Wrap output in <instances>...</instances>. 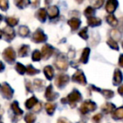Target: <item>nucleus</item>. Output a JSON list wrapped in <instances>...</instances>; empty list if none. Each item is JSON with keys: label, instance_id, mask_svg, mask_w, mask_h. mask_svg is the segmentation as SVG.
I'll return each mask as SVG.
<instances>
[{"label": "nucleus", "instance_id": "14", "mask_svg": "<svg viewBox=\"0 0 123 123\" xmlns=\"http://www.w3.org/2000/svg\"><path fill=\"white\" fill-rule=\"evenodd\" d=\"M46 12H47V15L49 16V19H56L59 15V9H58V8L56 5L49 6Z\"/></svg>", "mask_w": 123, "mask_h": 123}, {"label": "nucleus", "instance_id": "44", "mask_svg": "<svg viewBox=\"0 0 123 123\" xmlns=\"http://www.w3.org/2000/svg\"><path fill=\"white\" fill-rule=\"evenodd\" d=\"M29 2L33 8H37L41 4V0H29Z\"/></svg>", "mask_w": 123, "mask_h": 123}, {"label": "nucleus", "instance_id": "36", "mask_svg": "<svg viewBox=\"0 0 123 123\" xmlns=\"http://www.w3.org/2000/svg\"><path fill=\"white\" fill-rule=\"evenodd\" d=\"M84 14L87 18L92 17V16H94V14H95V9L93 7H87L85 9V10H84Z\"/></svg>", "mask_w": 123, "mask_h": 123}, {"label": "nucleus", "instance_id": "34", "mask_svg": "<svg viewBox=\"0 0 123 123\" xmlns=\"http://www.w3.org/2000/svg\"><path fill=\"white\" fill-rule=\"evenodd\" d=\"M31 58H32L33 61L35 62H39L41 60L42 58V55H41V52L39 51V50H35L32 53V56H31Z\"/></svg>", "mask_w": 123, "mask_h": 123}, {"label": "nucleus", "instance_id": "40", "mask_svg": "<svg viewBox=\"0 0 123 123\" xmlns=\"http://www.w3.org/2000/svg\"><path fill=\"white\" fill-rule=\"evenodd\" d=\"M79 36L84 40H88V39H89V35H88V28L87 27L83 28V29L79 32Z\"/></svg>", "mask_w": 123, "mask_h": 123}, {"label": "nucleus", "instance_id": "47", "mask_svg": "<svg viewBox=\"0 0 123 123\" xmlns=\"http://www.w3.org/2000/svg\"><path fill=\"white\" fill-rule=\"evenodd\" d=\"M118 63H119V66L121 68H123V54H121L119 57V62H118Z\"/></svg>", "mask_w": 123, "mask_h": 123}, {"label": "nucleus", "instance_id": "39", "mask_svg": "<svg viewBox=\"0 0 123 123\" xmlns=\"http://www.w3.org/2000/svg\"><path fill=\"white\" fill-rule=\"evenodd\" d=\"M100 92L102 93L103 96L107 99H111L114 96V92L112 90H110V89H104V90H101Z\"/></svg>", "mask_w": 123, "mask_h": 123}, {"label": "nucleus", "instance_id": "15", "mask_svg": "<svg viewBox=\"0 0 123 123\" xmlns=\"http://www.w3.org/2000/svg\"><path fill=\"white\" fill-rule=\"evenodd\" d=\"M36 18L41 23H45L46 20V18H47V12H46V9H39L37 10V12L36 13Z\"/></svg>", "mask_w": 123, "mask_h": 123}, {"label": "nucleus", "instance_id": "1", "mask_svg": "<svg viewBox=\"0 0 123 123\" xmlns=\"http://www.w3.org/2000/svg\"><path fill=\"white\" fill-rule=\"evenodd\" d=\"M81 100H82V95H81L80 92L78 89H74L67 97L64 98V99H62L61 101L62 104L68 103L71 107L74 108L76 105Z\"/></svg>", "mask_w": 123, "mask_h": 123}, {"label": "nucleus", "instance_id": "18", "mask_svg": "<svg viewBox=\"0 0 123 123\" xmlns=\"http://www.w3.org/2000/svg\"><path fill=\"white\" fill-rule=\"evenodd\" d=\"M44 74L46 76V79L48 80H51V79L54 78V75H55V73H54V68H53L50 65H47L44 68Z\"/></svg>", "mask_w": 123, "mask_h": 123}, {"label": "nucleus", "instance_id": "21", "mask_svg": "<svg viewBox=\"0 0 123 123\" xmlns=\"http://www.w3.org/2000/svg\"><path fill=\"white\" fill-rule=\"evenodd\" d=\"M88 25H89L90 27L99 26L101 25V19H99V18L94 17V16L89 17V18H88Z\"/></svg>", "mask_w": 123, "mask_h": 123}, {"label": "nucleus", "instance_id": "58", "mask_svg": "<svg viewBox=\"0 0 123 123\" xmlns=\"http://www.w3.org/2000/svg\"><path fill=\"white\" fill-rule=\"evenodd\" d=\"M0 87H1V85H0Z\"/></svg>", "mask_w": 123, "mask_h": 123}, {"label": "nucleus", "instance_id": "10", "mask_svg": "<svg viewBox=\"0 0 123 123\" xmlns=\"http://www.w3.org/2000/svg\"><path fill=\"white\" fill-rule=\"evenodd\" d=\"M58 93H56L54 90H53V87L51 84L47 86L46 89V92H45V97L47 99L49 102H52V101L56 100L58 98Z\"/></svg>", "mask_w": 123, "mask_h": 123}, {"label": "nucleus", "instance_id": "53", "mask_svg": "<svg viewBox=\"0 0 123 123\" xmlns=\"http://www.w3.org/2000/svg\"><path fill=\"white\" fill-rule=\"evenodd\" d=\"M3 18H4V17H3L2 14H0V23H1V21L3 20Z\"/></svg>", "mask_w": 123, "mask_h": 123}, {"label": "nucleus", "instance_id": "32", "mask_svg": "<svg viewBox=\"0 0 123 123\" xmlns=\"http://www.w3.org/2000/svg\"><path fill=\"white\" fill-rule=\"evenodd\" d=\"M45 86V81L42 80V79H36L34 80V87L36 89H39L41 90V89H43Z\"/></svg>", "mask_w": 123, "mask_h": 123}, {"label": "nucleus", "instance_id": "43", "mask_svg": "<svg viewBox=\"0 0 123 123\" xmlns=\"http://www.w3.org/2000/svg\"><path fill=\"white\" fill-rule=\"evenodd\" d=\"M102 118H103V116H102V114H97V115H94V116H93V118H92V121H94V123H99L100 122V121L102 120Z\"/></svg>", "mask_w": 123, "mask_h": 123}, {"label": "nucleus", "instance_id": "38", "mask_svg": "<svg viewBox=\"0 0 123 123\" xmlns=\"http://www.w3.org/2000/svg\"><path fill=\"white\" fill-rule=\"evenodd\" d=\"M107 44H108V46H109L111 48H112L113 50H116V51H118V50H119V46H118L117 41H114V40L111 39V38L107 41Z\"/></svg>", "mask_w": 123, "mask_h": 123}, {"label": "nucleus", "instance_id": "24", "mask_svg": "<svg viewBox=\"0 0 123 123\" xmlns=\"http://www.w3.org/2000/svg\"><path fill=\"white\" fill-rule=\"evenodd\" d=\"M112 118L114 120H123V107L115 110L112 112Z\"/></svg>", "mask_w": 123, "mask_h": 123}, {"label": "nucleus", "instance_id": "52", "mask_svg": "<svg viewBox=\"0 0 123 123\" xmlns=\"http://www.w3.org/2000/svg\"><path fill=\"white\" fill-rule=\"evenodd\" d=\"M83 1H84V0H76V2L79 3V4H82Z\"/></svg>", "mask_w": 123, "mask_h": 123}, {"label": "nucleus", "instance_id": "12", "mask_svg": "<svg viewBox=\"0 0 123 123\" xmlns=\"http://www.w3.org/2000/svg\"><path fill=\"white\" fill-rule=\"evenodd\" d=\"M55 51V49L52 46L49 44H46L43 46L42 49H41V55H42L43 59H48L52 56L53 52Z\"/></svg>", "mask_w": 123, "mask_h": 123}, {"label": "nucleus", "instance_id": "54", "mask_svg": "<svg viewBox=\"0 0 123 123\" xmlns=\"http://www.w3.org/2000/svg\"><path fill=\"white\" fill-rule=\"evenodd\" d=\"M2 36H3V34H2V31H1V30H0V39H1V38H2Z\"/></svg>", "mask_w": 123, "mask_h": 123}, {"label": "nucleus", "instance_id": "5", "mask_svg": "<svg viewBox=\"0 0 123 123\" xmlns=\"http://www.w3.org/2000/svg\"><path fill=\"white\" fill-rule=\"evenodd\" d=\"M3 57L8 63L13 64L16 60V53L12 47H8L3 52Z\"/></svg>", "mask_w": 123, "mask_h": 123}, {"label": "nucleus", "instance_id": "29", "mask_svg": "<svg viewBox=\"0 0 123 123\" xmlns=\"http://www.w3.org/2000/svg\"><path fill=\"white\" fill-rule=\"evenodd\" d=\"M5 22L7 23V25L9 27H14L19 23V19L14 17H7L5 18Z\"/></svg>", "mask_w": 123, "mask_h": 123}, {"label": "nucleus", "instance_id": "46", "mask_svg": "<svg viewBox=\"0 0 123 123\" xmlns=\"http://www.w3.org/2000/svg\"><path fill=\"white\" fill-rule=\"evenodd\" d=\"M57 123H72V122L65 117H60L57 121Z\"/></svg>", "mask_w": 123, "mask_h": 123}, {"label": "nucleus", "instance_id": "6", "mask_svg": "<svg viewBox=\"0 0 123 123\" xmlns=\"http://www.w3.org/2000/svg\"><path fill=\"white\" fill-rule=\"evenodd\" d=\"M0 93L3 95V97L7 99H12L13 94H14V89L10 87L9 84L4 83L0 87Z\"/></svg>", "mask_w": 123, "mask_h": 123}, {"label": "nucleus", "instance_id": "35", "mask_svg": "<svg viewBox=\"0 0 123 123\" xmlns=\"http://www.w3.org/2000/svg\"><path fill=\"white\" fill-rule=\"evenodd\" d=\"M15 70L18 72V74L23 75V74H25L26 73V67H25L22 63L17 62L15 65Z\"/></svg>", "mask_w": 123, "mask_h": 123}, {"label": "nucleus", "instance_id": "30", "mask_svg": "<svg viewBox=\"0 0 123 123\" xmlns=\"http://www.w3.org/2000/svg\"><path fill=\"white\" fill-rule=\"evenodd\" d=\"M89 3H90L91 6L95 9H100L103 5H104L105 0H89Z\"/></svg>", "mask_w": 123, "mask_h": 123}, {"label": "nucleus", "instance_id": "3", "mask_svg": "<svg viewBox=\"0 0 123 123\" xmlns=\"http://www.w3.org/2000/svg\"><path fill=\"white\" fill-rule=\"evenodd\" d=\"M70 81V77L67 74H60L55 79V85L58 88V89H63Z\"/></svg>", "mask_w": 123, "mask_h": 123}, {"label": "nucleus", "instance_id": "50", "mask_svg": "<svg viewBox=\"0 0 123 123\" xmlns=\"http://www.w3.org/2000/svg\"><path fill=\"white\" fill-rule=\"evenodd\" d=\"M4 68H5V66L3 63V62L0 61V73H2L4 70Z\"/></svg>", "mask_w": 123, "mask_h": 123}, {"label": "nucleus", "instance_id": "31", "mask_svg": "<svg viewBox=\"0 0 123 123\" xmlns=\"http://www.w3.org/2000/svg\"><path fill=\"white\" fill-rule=\"evenodd\" d=\"M26 73H27L28 75L33 76V75H35V74H39L40 70L35 68L33 67L31 64H29V65H27V67H26Z\"/></svg>", "mask_w": 123, "mask_h": 123}, {"label": "nucleus", "instance_id": "51", "mask_svg": "<svg viewBox=\"0 0 123 123\" xmlns=\"http://www.w3.org/2000/svg\"><path fill=\"white\" fill-rule=\"evenodd\" d=\"M51 1H52V0H45V4H46V5H49L51 3Z\"/></svg>", "mask_w": 123, "mask_h": 123}, {"label": "nucleus", "instance_id": "45", "mask_svg": "<svg viewBox=\"0 0 123 123\" xmlns=\"http://www.w3.org/2000/svg\"><path fill=\"white\" fill-rule=\"evenodd\" d=\"M41 110V103L38 101L37 104L33 107V111H34L35 112H40Z\"/></svg>", "mask_w": 123, "mask_h": 123}, {"label": "nucleus", "instance_id": "27", "mask_svg": "<svg viewBox=\"0 0 123 123\" xmlns=\"http://www.w3.org/2000/svg\"><path fill=\"white\" fill-rule=\"evenodd\" d=\"M30 33H31V31L27 26L22 25L19 28V35L21 37H27V36H29Z\"/></svg>", "mask_w": 123, "mask_h": 123}, {"label": "nucleus", "instance_id": "8", "mask_svg": "<svg viewBox=\"0 0 123 123\" xmlns=\"http://www.w3.org/2000/svg\"><path fill=\"white\" fill-rule=\"evenodd\" d=\"M10 108H11V110H12L13 112H14V118L12 119V121H13V123H16L19 119H20L21 116L23 115L24 111L19 108V103H18L17 101H14V102L11 104Z\"/></svg>", "mask_w": 123, "mask_h": 123}, {"label": "nucleus", "instance_id": "22", "mask_svg": "<svg viewBox=\"0 0 123 123\" xmlns=\"http://www.w3.org/2000/svg\"><path fill=\"white\" fill-rule=\"evenodd\" d=\"M56 103L47 102L46 105H45V109H46V111L47 112L48 115H50V116H52V115L54 114L55 111H56Z\"/></svg>", "mask_w": 123, "mask_h": 123}, {"label": "nucleus", "instance_id": "25", "mask_svg": "<svg viewBox=\"0 0 123 123\" xmlns=\"http://www.w3.org/2000/svg\"><path fill=\"white\" fill-rule=\"evenodd\" d=\"M30 52V46L28 45H22L19 49V56L20 57L27 56Z\"/></svg>", "mask_w": 123, "mask_h": 123}, {"label": "nucleus", "instance_id": "28", "mask_svg": "<svg viewBox=\"0 0 123 123\" xmlns=\"http://www.w3.org/2000/svg\"><path fill=\"white\" fill-rule=\"evenodd\" d=\"M14 4L19 9H25L30 5V2L29 0H14Z\"/></svg>", "mask_w": 123, "mask_h": 123}, {"label": "nucleus", "instance_id": "13", "mask_svg": "<svg viewBox=\"0 0 123 123\" xmlns=\"http://www.w3.org/2000/svg\"><path fill=\"white\" fill-rule=\"evenodd\" d=\"M118 7V1L117 0H107L105 4V10L110 14H113L116 10Z\"/></svg>", "mask_w": 123, "mask_h": 123}, {"label": "nucleus", "instance_id": "23", "mask_svg": "<svg viewBox=\"0 0 123 123\" xmlns=\"http://www.w3.org/2000/svg\"><path fill=\"white\" fill-rule=\"evenodd\" d=\"M38 103V99L36 96H31L30 99H28L27 100L25 101V107L27 108L28 110H31V109H33L35 105Z\"/></svg>", "mask_w": 123, "mask_h": 123}, {"label": "nucleus", "instance_id": "56", "mask_svg": "<svg viewBox=\"0 0 123 123\" xmlns=\"http://www.w3.org/2000/svg\"><path fill=\"white\" fill-rule=\"evenodd\" d=\"M78 123H84V122H78Z\"/></svg>", "mask_w": 123, "mask_h": 123}, {"label": "nucleus", "instance_id": "16", "mask_svg": "<svg viewBox=\"0 0 123 123\" xmlns=\"http://www.w3.org/2000/svg\"><path fill=\"white\" fill-rule=\"evenodd\" d=\"M123 81V75L120 69H116L114 73V77H113V84L115 86L119 85Z\"/></svg>", "mask_w": 123, "mask_h": 123}, {"label": "nucleus", "instance_id": "48", "mask_svg": "<svg viewBox=\"0 0 123 123\" xmlns=\"http://www.w3.org/2000/svg\"><path fill=\"white\" fill-rule=\"evenodd\" d=\"M75 56V51L72 50V51H69L68 52V57L69 58H74Z\"/></svg>", "mask_w": 123, "mask_h": 123}, {"label": "nucleus", "instance_id": "49", "mask_svg": "<svg viewBox=\"0 0 123 123\" xmlns=\"http://www.w3.org/2000/svg\"><path fill=\"white\" fill-rule=\"evenodd\" d=\"M118 93H119V94H121V96H123V84H121V85L118 88Z\"/></svg>", "mask_w": 123, "mask_h": 123}, {"label": "nucleus", "instance_id": "9", "mask_svg": "<svg viewBox=\"0 0 123 123\" xmlns=\"http://www.w3.org/2000/svg\"><path fill=\"white\" fill-rule=\"evenodd\" d=\"M72 80L74 83H78V84H81V85H86L87 84V80H86L84 72L82 70H80V69L77 70V72L73 75Z\"/></svg>", "mask_w": 123, "mask_h": 123}, {"label": "nucleus", "instance_id": "4", "mask_svg": "<svg viewBox=\"0 0 123 123\" xmlns=\"http://www.w3.org/2000/svg\"><path fill=\"white\" fill-rule=\"evenodd\" d=\"M54 65L58 70H64L66 71L68 67V60L64 55L61 54L58 55L56 57V61L54 62Z\"/></svg>", "mask_w": 123, "mask_h": 123}, {"label": "nucleus", "instance_id": "42", "mask_svg": "<svg viewBox=\"0 0 123 123\" xmlns=\"http://www.w3.org/2000/svg\"><path fill=\"white\" fill-rule=\"evenodd\" d=\"M25 87H26V90H27L28 93H32L33 92V85L31 83V81L25 79Z\"/></svg>", "mask_w": 123, "mask_h": 123}, {"label": "nucleus", "instance_id": "55", "mask_svg": "<svg viewBox=\"0 0 123 123\" xmlns=\"http://www.w3.org/2000/svg\"><path fill=\"white\" fill-rule=\"evenodd\" d=\"M121 46H122V48H123V41H122V43H121Z\"/></svg>", "mask_w": 123, "mask_h": 123}, {"label": "nucleus", "instance_id": "57", "mask_svg": "<svg viewBox=\"0 0 123 123\" xmlns=\"http://www.w3.org/2000/svg\"><path fill=\"white\" fill-rule=\"evenodd\" d=\"M0 123H3V122H0Z\"/></svg>", "mask_w": 123, "mask_h": 123}, {"label": "nucleus", "instance_id": "2", "mask_svg": "<svg viewBox=\"0 0 123 123\" xmlns=\"http://www.w3.org/2000/svg\"><path fill=\"white\" fill-rule=\"evenodd\" d=\"M96 109H97V105L94 101L90 100V99H87L82 103L80 108H79V111L82 115H87L89 112L94 111Z\"/></svg>", "mask_w": 123, "mask_h": 123}, {"label": "nucleus", "instance_id": "17", "mask_svg": "<svg viewBox=\"0 0 123 123\" xmlns=\"http://www.w3.org/2000/svg\"><path fill=\"white\" fill-rule=\"evenodd\" d=\"M68 24L70 26L71 30H72L73 31H77V30L80 27L81 21H80V19H77V18H72V19H70L68 21Z\"/></svg>", "mask_w": 123, "mask_h": 123}, {"label": "nucleus", "instance_id": "7", "mask_svg": "<svg viewBox=\"0 0 123 123\" xmlns=\"http://www.w3.org/2000/svg\"><path fill=\"white\" fill-rule=\"evenodd\" d=\"M32 41H34L35 43H41V42H46L47 41V36L44 33V31L41 29H37L34 32V34L32 35L31 37Z\"/></svg>", "mask_w": 123, "mask_h": 123}, {"label": "nucleus", "instance_id": "33", "mask_svg": "<svg viewBox=\"0 0 123 123\" xmlns=\"http://www.w3.org/2000/svg\"><path fill=\"white\" fill-rule=\"evenodd\" d=\"M36 120V116L33 113H27L25 116V121L26 123H35Z\"/></svg>", "mask_w": 123, "mask_h": 123}, {"label": "nucleus", "instance_id": "37", "mask_svg": "<svg viewBox=\"0 0 123 123\" xmlns=\"http://www.w3.org/2000/svg\"><path fill=\"white\" fill-rule=\"evenodd\" d=\"M111 39L117 41L121 39V33L119 32V31H117V30H112L111 32Z\"/></svg>", "mask_w": 123, "mask_h": 123}, {"label": "nucleus", "instance_id": "20", "mask_svg": "<svg viewBox=\"0 0 123 123\" xmlns=\"http://www.w3.org/2000/svg\"><path fill=\"white\" fill-rule=\"evenodd\" d=\"M89 54H90V49L89 47H86L83 50L82 55H81V57L79 59V62H82V63H87L88 61H89Z\"/></svg>", "mask_w": 123, "mask_h": 123}, {"label": "nucleus", "instance_id": "19", "mask_svg": "<svg viewBox=\"0 0 123 123\" xmlns=\"http://www.w3.org/2000/svg\"><path fill=\"white\" fill-rule=\"evenodd\" d=\"M101 109H102V111L105 114H110V113H112L116 108L114 104L108 102V103H105V105H103Z\"/></svg>", "mask_w": 123, "mask_h": 123}, {"label": "nucleus", "instance_id": "41", "mask_svg": "<svg viewBox=\"0 0 123 123\" xmlns=\"http://www.w3.org/2000/svg\"><path fill=\"white\" fill-rule=\"evenodd\" d=\"M0 9L6 11L9 9V0H0Z\"/></svg>", "mask_w": 123, "mask_h": 123}, {"label": "nucleus", "instance_id": "26", "mask_svg": "<svg viewBox=\"0 0 123 123\" xmlns=\"http://www.w3.org/2000/svg\"><path fill=\"white\" fill-rule=\"evenodd\" d=\"M106 21H107V23L110 25L113 26V27H116V26L117 25V24H118L117 19H116V16H115L114 14H109V15L106 17Z\"/></svg>", "mask_w": 123, "mask_h": 123}, {"label": "nucleus", "instance_id": "11", "mask_svg": "<svg viewBox=\"0 0 123 123\" xmlns=\"http://www.w3.org/2000/svg\"><path fill=\"white\" fill-rule=\"evenodd\" d=\"M2 34L4 36V38L6 41L8 42H10L14 37H15V32H14V30L13 28L9 27H5L2 31Z\"/></svg>", "mask_w": 123, "mask_h": 123}]
</instances>
